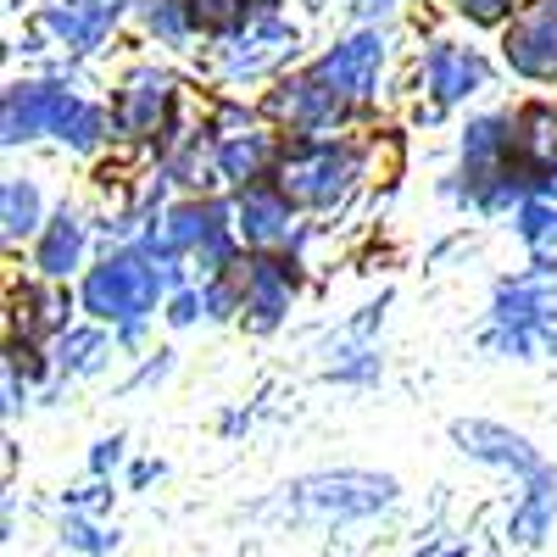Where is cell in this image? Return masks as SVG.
Listing matches in <instances>:
<instances>
[{
	"mask_svg": "<svg viewBox=\"0 0 557 557\" xmlns=\"http://www.w3.org/2000/svg\"><path fill=\"white\" fill-rule=\"evenodd\" d=\"M396 502V480L391 474H312V480H296L285 491V513L296 519H318V524H346V519H368L380 507Z\"/></svg>",
	"mask_w": 557,
	"mask_h": 557,
	"instance_id": "1",
	"label": "cell"
},
{
	"mask_svg": "<svg viewBox=\"0 0 557 557\" xmlns=\"http://www.w3.org/2000/svg\"><path fill=\"white\" fill-rule=\"evenodd\" d=\"M157 296H162V273L146 257H112L84 278V307L112 323H139Z\"/></svg>",
	"mask_w": 557,
	"mask_h": 557,
	"instance_id": "2",
	"label": "cell"
},
{
	"mask_svg": "<svg viewBox=\"0 0 557 557\" xmlns=\"http://www.w3.org/2000/svg\"><path fill=\"white\" fill-rule=\"evenodd\" d=\"M351 178V157L335 151V146H301L285 157L278 168V184H285V196L301 201V207H330Z\"/></svg>",
	"mask_w": 557,
	"mask_h": 557,
	"instance_id": "3",
	"label": "cell"
},
{
	"mask_svg": "<svg viewBox=\"0 0 557 557\" xmlns=\"http://www.w3.org/2000/svg\"><path fill=\"white\" fill-rule=\"evenodd\" d=\"M451 441H457V451H469V457L491 462V469H513V474H524V480L546 469L524 435L502 430V424H485V418H457V424H451Z\"/></svg>",
	"mask_w": 557,
	"mask_h": 557,
	"instance_id": "4",
	"label": "cell"
},
{
	"mask_svg": "<svg viewBox=\"0 0 557 557\" xmlns=\"http://www.w3.org/2000/svg\"><path fill=\"white\" fill-rule=\"evenodd\" d=\"M73 107H78V101L67 96L62 84H17L12 96H7V146L62 128Z\"/></svg>",
	"mask_w": 557,
	"mask_h": 557,
	"instance_id": "5",
	"label": "cell"
},
{
	"mask_svg": "<svg viewBox=\"0 0 557 557\" xmlns=\"http://www.w3.org/2000/svg\"><path fill=\"white\" fill-rule=\"evenodd\" d=\"M380 62H385V39H380V34H351L346 45H335V51L318 62V78L330 84L341 101H346V96L357 101V96H368V89H374Z\"/></svg>",
	"mask_w": 557,
	"mask_h": 557,
	"instance_id": "6",
	"label": "cell"
},
{
	"mask_svg": "<svg viewBox=\"0 0 557 557\" xmlns=\"http://www.w3.org/2000/svg\"><path fill=\"white\" fill-rule=\"evenodd\" d=\"M424 84H430V96L441 107L462 101V96H474V89L485 84V62L474 51H462V45H430V57H424Z\"/></svg>",
	"mask_w": 557,
	"mask_h": 557,
	"instance_id": "7",
	"label": "cell"
},
{
	"mask_svg": "<svg viewBox=\"0 0 557 557\" xmlns=\"http://www.w3.org/2000/svg\"><path fill=\"white\" fill-rule=\"evenodd\" d=\"M507 62L530 78H557V7L513 23V34H507Z\"/></svg>",
	"mask_w": 557,
	"mask_h": 557,
	"instance_id": "8",
	"label": "cell"
},
{
	"mask_svg": "<svg viewBox=\"0 0 557 557\" xmlns=\"http://www.w3.org/2000/svg\"><path fill=\"white\" fill-rule=\"evenodd\" d=\"M168 96H173V78H168V73H157V67L128 73L123 101H117V128H123V134H146V128H157V117L168 112Z\"/></svg>",
	"mask_w": 557,
	"mask_h": 557,
	"instance_id": "9",
	"label": "cell"
},
{
	"mask_svg": "<svg viewBox=\"0 0 557 557\" xmlns=\"http://www.w3.org/2000/svg\"><path fill=\"white\" fill-rule=\"evenodd\" d=\"M290 290H296V278L278 262H251L246 296H240V307L251 312V330H273V323L290 312Z\"/></svg>",
	"mask_w": 557,
	"mask_h": 557,
	"instance_id": "10",
	"label": "cell"
},
{
	"mask_svg": "<svg viewBox=\"0 0 557 557\" xmlns=\"http://www.w3.org/2000/svg\"><path fill=\"white\" fill-rule=\"evenodd\" d=\"M552 519H557V474L541 469V474H530V491L519 496L513 519H507V541L513 546H541Z\"/></svg>",
	"mask_w": 557,
	"mask_h": 557,
	"instance_id": "11",
	"label": "cell"
},
{
	"mask_svg": "<svg viewBox=\"0 0 557 557\" xmlns=\"http://www.w3.org/2000/svg\"><path fill=\"white\" fill-rule=\"evenodd\" d=\"M273 112H278V117H290L296 128L312 134V128H323V123L341 112V96L312 73V78H290L285 89H278V96H273Z\"/></svg>",
	"mask_w": 557,
	"mask_h": 557,
	"instance_id": "12",
	"label": "cell"
},
{
	"mask_svg": "<svg viewBox=\"0 0 557 557\" xmlns=\"http://www.w3.org/2000/svg\"><path fill=\"white\" fill-rule=\"evenodd\" d=\"M45 28H51L62 45H73V51H96L101 45V34L112 28L101 12H89L84 0H51V7H45V17H39Z\"/></svg>",
	"mask_w": 557,
	"mask_h": 557,
	"instance_id": "13",
	"label": "cell"
},
{
	"mask_svg": "<svg viewBox=\"0 0 557 557\" xmlns=\"http://www.w3.org/2000/svg\"><path fill=\"white\" fill-rule=\"evenodd\" d=\"M78 257H84V223L73 212H62L51 223V235H45V246H39V273L45 278H67L78 268Z\"/></svg>",
	"mask_w": 557,
	"mask_h": 557,
	"instance_id": "14",
	"label": "cell"
},
{
	"mask_svg": "<svg viewBox=\"0 0 557 557\" xmlns=\"http://www.w3.org/2000/svg\"><path fill=\"white\" fill-rule=\"evenodd\" d=\"M240 235H246L251 246H273V240H285V235H290V212H285V201L251 190V196L240 201Z\"/></svg>",
	"mask_w": 557,
	"mask_h": 557,
	"instance_id": "15",
	"label": "cell"
},
{
	"mask_svg": "<svg viewBox=\"0 0 557 557\" xmlns=\"http://www.w3.org/2000/svg\"><path fill=\"white\" fill-rule=\"evenodd\" d=\"M262 162H268V139L262 134H235L228 146L218 151V168H223V178H235V184H246V178H257L262 173Z\"/></svg>",
	"mask_w": 557,
	"mask_h": 557,
	"instance_id": "16",
	"label": "cell"
},
{
	"mask_svg": "<svg viewBox=\"0 0 557 557\" xmlns=\"http://www.w3.org/2000/svg\"><path fill=\"white\" fill-rule=\"evenodd\" d=\"M212 228H218V223H212L207 207H173V212H168V228H162V257L178 251V246H201Z\"/></svg>",
	"mask_w": 557,
	"mask_h": 557,
	"instance_id": "17",
	"label": "cell"
},
{
	"mask_svg": "<svg viewBox=\"0 0 557 557\" xmlns=\"http://www.w3.org/2000/svg\"><path fill=\"white\" fill-rule=\"evenodd\" d=\"M34 223H39V190L28 178H12L7 184V240L34 235Z\"/></svg>",
	"mask_w": 557,
	"mask_h": 557,
	"instance_id": "18",
	"label": "cell"
},
{
	"mask_svg": "<svg viewBox=\"0 0 557 557\" xmlns=\"http://www.w3.org/2000/svg\"><path fill=\"white\" fill-rule=\"evenodd\" d=\"M101 351H107V341H101V330H73V335H62V368L67 374H89V368L101 362Z\"/></svg>",
	"mask_w": 557,
	"mask_h": 557,
	"instance_id": "19",
	"label": "cell"
},
{
	"mask_svg": "<svg viewBox=\"0 0 557 557\" xmlns=\"http://www.w3.org/2000/svg\"><path fill=\"white\" fill-rule=\"evenodd\" d=\"M502 128H507L502 117H480V123L469 128L462 151H469V162H474V168H491V162L502 157V146H507V134H502Z\"/></svg>",
	"mask_w": 557,
	"mask_h": 557,
	"instance_id": "20",
	"label": "cell"
},
{
	"mask_svg": "<svg viewBox=\"0 0 557 557\" xmlns=\"http://www.w3.org/2000/svg\"><path fill=\"white\" fill-rule=\"evenodd\" d=\"M57 134L67 139V146H78V151H89V146H96V139L107 134V112H101V107H84V101H78V107L67 112V123H62Z\"/></svg>",
	"mask_w": 557,
	"mask_h": 557,
	"instance_id": "21",
	"label": "cell"
},
{
	"mask_svg": "<svg viewBox=\"0 0 557 557\" xmlns=\"http://www.w3.org/2000/svg\"><path fill=\"white\" fill-rule=\"evenodd\" d=\"M62 541H67L73 552H89V557H107V552L117 546V530L107 535V530H96V524H89V519L67 513V519H62Z\"/></svg>",
	"mask_w": 557,
	"mask_h": 557,
	"instance_id": "22",
	"label": "cell"
},
{
	"mask_svg": "<svg viewBox=\"0 0 557 557\" xmlns=\"http://www.w3.org/2000/svg\"><path fill=\"white\" fill-rule=\"evenodd\" d=\"M146 28H151L157 39L178 45L190 23H184V7H178V0H146Z\"/></svg>",
	"mask_w": 557,
	"mask_h": 557,
	"instance_id": "23",
	"label": "cell"
},
{
	"mask_svg": "<svg viewBox=\"0 0 557 557\" xmlns=\"http://www.w3.org/2000/svg\"><path fill=\"white\" fill-rule=\"evenodd\" d=\"M23 301L34 307V312H28L34 330H57V323H62V296H57V290H23Z\"/></svg>",
	"mask_w": 557,
	"mask_h": 557,
	"instance_id": "24",
	"label": "cell"
},
{
	"mask_svg": "<svg viewBox=\"0 0 557 557\" xmlns=\"http://www.w3.org/2000/svg\"><path fill=\"white\" fill-rule=\"evenodd\" d=\"M552 228H557V212H552V207H524V212H519V235H524V240H546Z\"/></svg>",
	"mask_w": 557,
	"mask_h": 557,
	"instance_id": "25",
	"label": "cell"
},
{
	"mask_svg": "<svg viewBox=\"0 0 557 557\" xmlns=\"http://www.w3.org/2000/svg\"><path fill=\"white\" fill-rule=\"evenodd\" d=\"M190 12L207 23V28H223V23H235L240 12V0H190Z\"/></svg>",
	"mask_w": 557,
	"mask_h": 557,
	"instance_id": "26",
	"label": "cell"
},
{
	"mask_svg": "<svg viewBox=\"0 0 557 557\" xmlns=\"http://www.w3.org/2000/svg\"><path fill=\"white\" fill-rule=\"evenodd\" d=\"M507 7H513V0H457V12L474 17V23H496Z\"/></svg>",
	"mask_w": 557,
	"mask_h": 557,
	"instance_id": "27",
	"label": "cell"
},
{
	"mask_svg": "<svg viewBox=\"0 0 557 557\" xmlns=\"http://www.w3.org/2000/svg\"><path fill=\"white\" fill-rule=\"evenodd\" d=\"M201 307H207V296H196V290H184V296L173 301V312H168V318H173V323H196V312H201Z\"/></svg>",
	"mask_w": 557,
	"mask_h": 557,
	"instance_id": "28",
	"label": "cell"
},
{
	"mask_svg": "<svg viewBox=\"0 0 557 557\" xmlns=\"http://www.w3.org/2000/svg\"><path fill=\"white\" fill-rule=\"evenodd\" d=\"M117 457H123V435H112V441H101V446H96V457H89V462H96V474H107V469H112V462H117Z\"/></svg>",
	"mask_w": 557,
	"mask_h": 557,
	"instance_id": "29",
	"label": "cell"
},
{
	"mask_svg": "<svg viewBox=\"0 0 557 557\" xmlns=\"http://www.w3.org/2000/svg\"><path fill=\"white\" fill-rule=\"evenodd\" d=\"M84 7H89V12H101V17L112 23V17H117V12L128 7V0H84Z\"/></svg>",
	"mask_w": 557,
	"mask_h": 557,
	"instance_id": "30",
	"label": "cell"
},
{
	"mask_svg": "<svg viewBox=\"0 0 557 557\" xmlns=\"http://www.w3.org/2000/svg\"><path fill=\"white\" fill-rule=\"evenodd\" d=\"M151 480H162V462H139V469H134V485H151Z\"/></svg>",
	"mask_w": 557,
	"mask_h": 557,
	"instance_id": "31",
	"label": "cell"
},
{
	"mask_svg": "<svg viewBox=\"0 0 557 557\" xmlns=\"http://www.w3.org/2000/svg\"><path fill=\"white\" fill-rule=\"evenodd\" d=\"M385 7H396V0H357V12H362V17H374V12H385Z\"/></svg>",
	"mask_w": 557,
	"mask_h": 557,
	"instance_id": "32",
	"label": "cell"
},
{
	"mask_svg": "<svg viewBox=\"0 0 557 557\" xmlns=\"http://www.w3.org/2000/svg\"><path fill=\"white\" fill-rule=\"evenodd\" d=\"M441 557H457V552H441Z\"/></svg>",
	"mask_w": 557,
	"mask_h": 557,
	"instance_id": "33",
	"label": "cell"
},
{
	"mask_svg": "<svg viewBox=\"0 0 557 557\" xmlns=\"http://www.w3.org/2000/svg\"><path fill=\"white\" fill-rule=\"evenodd\" d=\"M552 7H557V0H552Z\"/></svg>",
	"mask_w": 557,
	"mask_h": 557,
	"instance_id": "34",
	"label": "cell"
},
{
	"mask_svg": "<svg viewBox=\"0 0 557 557\" xmlns=\"http://www.w3.org/2000/svg\"><path fill=\"white\" fill-rule=\"evenodd\" d=\"M262 7H268V0H262Z\"/></svg>",
	"mask_w": 557,
	"mask_h": 557,
	"instance_id": "35",
	"label": "cell"
}]
</instances>
